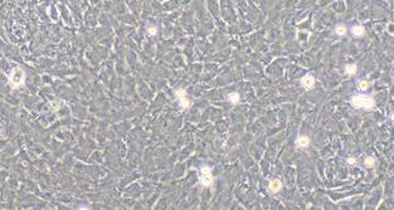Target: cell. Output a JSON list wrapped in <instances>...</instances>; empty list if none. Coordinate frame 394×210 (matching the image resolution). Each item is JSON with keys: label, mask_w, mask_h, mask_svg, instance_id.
<instances>
[{"label": "cell", "mask_w": 394, "mask_h": 210, "mask_svg": "<svg viewBox=\"0 0 394 210\" xmlns=\"http://www.w3.org/2000/svg\"><path fill=\"white\" fill-rule=\"evenodd\" d=\"M308 144H310V138H308L307 136H301V137L297 138V141H296L297 147H307Z\"/></svg>", "instance_id": "5"}, {"label": "cell", "mask_w": 394, "mask_h": 210, "mask_svg": "<svg viewBox=\"0 0 394 210\" xmlns=\"http://www.w3.org/2000/svg\"><path fill=\"white\" fill-rule=\"evenodd\" d=\"M358 87H359V89H360V91H367L368 87H369V83L367 81H359Z\"/></svg>", "instance_id": "13"}, {"label": "cell", "mask_w": 394, "mask_h": 210, "mask_svg": "<svg viewBox=\"0 0 394 210\" xmlns=\"http://www.w3.org/2000/svg\"><path fill=\"white\" fill-rule=\"evenodd\" d=\"M348 164L354 165V164H355V160H354V159H348Z\"/></svg>", "instance_id": "17"}, {"label": "cell", "mask_w": 394, "mask_h": 210, "mask_svg": "<svg viewBox=\"0 0 394 210\" xmlns=\"http://www.w3.org/2000/svg\"><path fill=\"white\" fill-rule=\"evenodd\" d=\"M228 100L232 103H238L239 102V94L238 93H229L228 94Z\"/></svg>", "instance_id": "11"}, {"label": "cell", "mask_w": 394, "mask_h": 210, "mask_svg": "<svg viewBox=\"0 0 394 210\" xmlns=\"http://www.w3.org/2000/svg\"><path fill=\"white\" fill-rule=\"evenodd\" d=\"M175 96H177L178 98H180V97L186 96V93H185V91H184V89H178L177 92H175Z\"/></svg>", "instance_id": "15"}, {"label": "cell", "mask_w": 394, "mask_h": 210, "mask_svg": "<svg viewBox=\"0 0 394 210\" xmlns=\"http://www.w3.org/2000/svg\"><path fill=\"white\" fill-rule=\"evenodd\" d=\"M301 83H302V86H304L306 89H310V88H312L314 85H315V78H314V77H312L311 74H306V76L304 77V78H302Z\"/></svg>", "instance_id": "4"}, {"label": "cell", "mask_w": 394, "mask_h": 210, "mask_svg": "<svg viewBox=\"0 0 394 210\" xmlns=\"http://www.w3.org/2000/svg\"><path fill=\"white\" fill-rule=\"evenodd\" d=\"M147 32H149V34H150V36H155V34L158 33V29H156L155 26H150L149 29H147Z\"/></svg>", "instance_id": "16"}, {"label": "cell", "mask_w": 394, "mask_h": 210, "mask_svg": "<svg viewBox=\"0 0 394 210\" xmlns=\"http://www.w3.org/2000/svg\"><path fill=\"white\" fill-rule=\"evenodd\" d=\"M199 180H200V184L203 186H210L213 183V178H212V170H210V167L209 166H203L202 169H200V176H199Z\"/></svg>", "instance_id": "3"}, {"label": "cell", "mask_w": 394, "mask_h": 210, "mask_svg": "<svg viewBox=\"0 0 394 210\" xmlns=\"http://www.w3.org/2000/svg\"><path fill=\"white\" fill-rule=\"evenodd\" d=\"M179 103H180V106H181L183 108H188V107H190V101H189L185 96H184V97H180V98H179Z\"/></svg>", "instance_id": "8"}, {"label": "cell", "mask_w": 394, "mask_h": 210, "mask_svg": "<svg viewBox=\"0 0 394 210\" xmlns=\"http://www.w3.org/2000/svg\"><path fill=\"white\" fill-rule=\"evenodd\" d=\"M62 104H63L62 101H55V102H52V103H51V106H52V108H53L54 111H57V110H59V107L62 106Z\"/></svg>", "instance_id": "14"}, {"label": "cell", "mask_w": 394, "mask_h": 210, "mask_svg": "<svg viewBox=\"0 0 394 210\" xmlns=\"http://www.w3.org/2000/svg\"><path fill=\"white\" fill-rule=\"evenodd\" d=\"M281 187H282V184H281V181H280V180H275V181H272V183L270 184L268 190H270L271 193H277Z\"/></svg>", "instance_id": "6"}, {"label": "cell", "mask_w": 394, "mask_h": 210, "mask_svg": "<svg viewBox=\"0 0 394 210\" xmlns=\"http://www.w3.org/2000/svg\"><path fill=\"white\" fill-rule=\"evenodd\" d=\"M364 28L363 26H360V25H356V26H354L353 28V29H351V33H353V36H355V37H361L363 36V34H364Z\"/></svg>", "instance_id": "7"}, {"label": "cell", "mask_w": 394, "mask_h": 210, "mask_svg": "<svg viewBox=\"0 0 394 210\" xmlns=\"http://www.w3.org/2000/svg\"><path fill=\"white\" fill-rule=\"evenodd\" d=\"M351 104L358 108H364V110H371L374 107V100L370 96L365 94H355L351 98Z\"/></svg>", "instance_id": "1"}, {"label": "cell", "mask_w": 394, "mask_h": 210, "mask_svg": "<svg viewBox=\"0 0 394 210\" xmlns=\"http://www.w3.org/2000/svg\"><path fill=\"white\" fill-rule=\"evenodd\" d=\"M24 81H25V72L19 67L14 68L11 73L9 74V85L13 88H18L20 86H23Z\"/></svg>", "instance_id": "2"}, {"label": "cell", "mask_w": 394, "mask_h": 210, "mask_svg": "<svg viewBox=\"0 0 394 210\" xmlns=\"http://www.w3.org/2000/svg\"><path fill=\"white\" fill-rule=\"evenodd\" d=\"M364 164H365V166H368V167H373V166H374V164H375V160H374V157L368 156L367 159H365Z\"/></svg>", "instance_id": "12"}, {"label": "cell", "mask_w": 394, "mask_h": 210, "mask_svg": "<svg viewBox=\"0 0 394 210\" xmlns=\"http://www.w3.org/2000/svg\"><path fill=\"white\" fill-rule=\"evenodd\" d=\"M345 72L348 73V74H355L356 73V66L355 64H348L346 67H345Z\"/></svg>", "instance_id": "10"}, {"label": "cell", "mask_w": 394, "mask_h": 210, "mask_svg": "<svg viewBox=\"0 0 394 210\" xmlns=\"http://www.w3.org/2000/svg\"><path fill=\"white\" fill-rule=\"evenodd\" d=\"M335 33L337 34V36H345V34H346V28L345 26H344V25H337L336 28H335Z\"/></svg>", "instance_id": "9"}]
</instances>
